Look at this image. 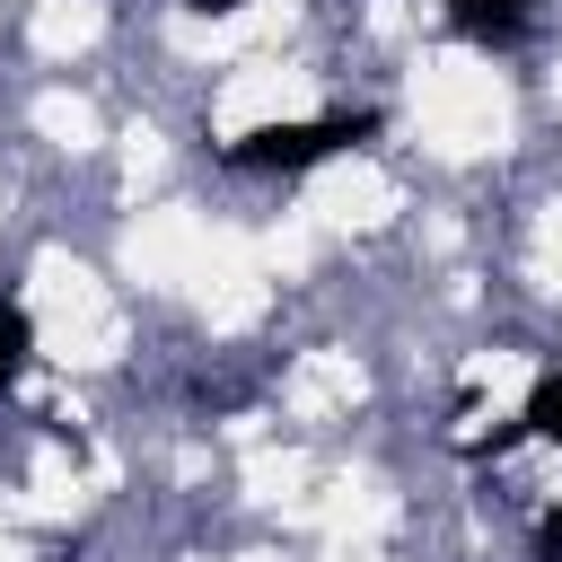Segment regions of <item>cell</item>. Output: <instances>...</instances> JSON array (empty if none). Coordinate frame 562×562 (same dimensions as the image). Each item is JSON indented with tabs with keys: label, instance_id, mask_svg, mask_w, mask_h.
<instances>
[{
	"label": "cell",
	"instance_id": "cell-5",
	"mask_svg": "<svg viewBox=\"0 0 562 562\" xmlns=\"http://www.w3.org/2000/svg\"><path fill=\"white\" fill-rule=\"evenodd\" d=\"M246 0H193V18H237Z\"/></svg>",
	"mask_w": 562,
	"mask_h": 562
},
{
	"label": "cell",
	"instance_id": "cell-3",
	"mask_svg": "<svg viewBox=\"0 0 562 562\" xmlns=\"http://www.w3.org/2000/svg\"><path fill=\"white\" fill-rule=\"evenodd\" d=\"M518 439H553V448H562V369H544V378L527 386V404H518V422L492 439V457H501V448H518Z\"/></svg>",
	"mask_w": 562,
	"mask_h": 562
},
{
	"label": "cell",
	"instance_id": "cell-1",
	"mask_svg": "<svg viewBox=\"0 0 562 562\" xmlns=\"http://www.w3.org/2000/svg\"><path fill=\"white\" fill-rule=\"evenodd\" d=\"M378 140V114H316V123H255L246 140H228V167H255V176H299V167H325L342 149Z\"/></svg>",
	"mask_w": 562,
	"mask_h": 562
},
{
	"label": "cell",
	"instance_id": "cell-4",
	"mask_svg": "<svg viewBox=\"0 0 562 562\" xmlns=\"http://www.w3.org/2000/svg\"><path fill=\"white\" fill-rule=\"evenodd\" d=\"M26 351H35V325H26V307H0V386L26 369Z\"/></svg>",
	"mask_w": 562,
	"mask_h": 562
},
{
	"label": "cell",
	"instance_id": "cell-2",
	"mask_svg": "<svg viewBox=\"0 0 562 562\" xmlns=\"http://www.w3.org/2000/svg\"><path fill=\"white\" fill-rule=\"evenodd\" d=\"M527 18H536V0H448V26L483 53H509L527 35Z\"/></svg>",
	"mask_w": 562,
	"mask_h": 562
},
{
	"label": "cell",
	"instance_id": "cell-6",
	"mask_svg": "<svg viewBox=\"0 0 562 562\" xmlns=\"http://www.w3.org/2000/svg\"><path fill=\"white\" fill-rule=\"evenodd\" d=\"M544 553H553V562H562V518H553V527H544Z\"/></svg>",
	"mask_w": 562,
	"mask_h": 562
}]
</instances>
